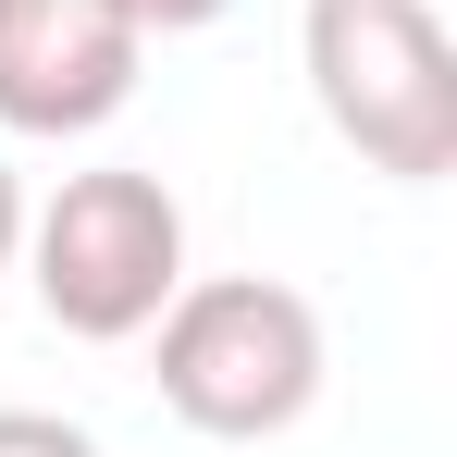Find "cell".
<instances>
[{"label": "cell", "instance_id": "1", "mask_svg": "<svg viewBox=\"0 0 457 457\" xmlns=\"http://www.w3.org/2000/svg\"><path fill=\"white\" fill-rule=\"evenodd\" d=\"M149 383L161 408L186 420V433H211V445H272V433H297L309 408H321V309L297 285H272V272H186L149 321Z\"/></svg>", "mask_w": 457, "mask_h": 457}, {"label": "cell", "instance_id": "2", "mask_svg": "<svg viewBox=\"0 0 457 457\" xmlns=\"http://www.w3.org/2000/svg\"><path fill=\"white\" fill-rule=\"evenodd\" d=\"M25 285L37 309L75 334V346H124L149 334L161 297L186 285V211L173 186L137 173V161H99V173H62L50 198H25Z\"/></svg>", "mask_w": 457, "mask_h": 457}, {"label": "cell", "instance_id": "3", "mask_svg": "<svg viewBox=\"0 0 457 457\" xmlns=\"http://www.w3.org/2000/svg\"><path fill=\"white\" fill-rule=\"evenodd\" d=\"M309 99L346 149L395 186L457 173V37L433 0H309Z\"/></svg>", "mask_w": 457, "mask_h": 457}, {"label": "cell", "instance_id": "4", "mask_svg": "<svg viewBox=\"0 0 457 457\" xmlns=\"http://www.w3.org/2000/svg\"><path fill=\"white\" fill-rule=\"evenodd\" d=\"M149 62L124 0H0V137H99Z\"/></svg>", "mask_w": 457, "mask_h": 457}, {"label": "cell", "instance_id": "5", "mask_svg": "<svg viewBox=\"0 0 457 457\" xmlns=\"http://www.w3.org/2000/svg\"><path fill=\"white\" fill-rule=\"evenodd\" d=\"M0 457H99V433L62 408H0Z\"/></svg>", "mask_w": 457, "mask_h": 457}, {"label": "cell", "instance_id": "6", "mask_svg": "<svg viewBox=\"0 0 457 457\" xmlns=\"http://www.w3.org/2000/svg\"><path fill=\"white\" fill-rule=\"evenodd\" d=\"M124 12H137L149 37H198V25H223L235 0H124Z\"/></svg>", "mask_w": 457, "mask_h": 457}, {"label": "cell", "instance_id": "7", "mask_svg": "<svg viewBox=\"0 0 457 457\" xmlns=\"http://www.w3.org/2000/svg\"><path fill=\"white\" fill-rule=\"evenodd\" d=\"M12 247H25V173L0 161V272H12Z\"/></svg>", "mask_w": 457, "mask_h": 457}]
</instances>
